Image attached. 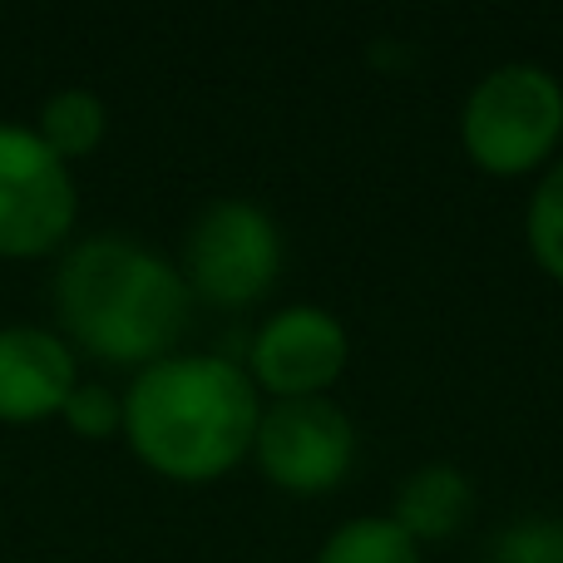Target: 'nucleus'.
<instances>
[{
  "label": "nucleus",
  "instance_id": "1",
  "mask_svg": "<svg viewBox=\"0 0 563 563\" xmlns=\"http://www.w3.org/2000/svg\"><path fill=\"white\" fill-rule=\"evenodd\" d=\"M263 420L247 366L233 356H164L144 366L124 390V435L154 475L174 485L223 479L253 455Z\"/></svg>",
  "mask_w": 563,
  "mask_h": 563
},
{
  "label": "nucleus",
  "instance_id": "2",
  "mask_svg": "<svg viewBox=\"0 0 563 563\" xmlns=\"http://www.w3.org/2000/svg\"><path fill=\"white\" fill-rule=\"evenodd\" d=\"M65 341L109 366H154L188 331L194 291L184 273L129 233H95L65 247L55 267Z\"/></svg>",
  "mask_w": 563,
  "mask_h": 563
},
{
  "label": "nucleus",
  "instance_id": "3",
  "mask_svg": "<svg viewBox=\"0 0 563 563\" xmlns=\"http://www.w3.org/2000/svg\"><path fill=\"white\" fill-rule=\"evenodd\" d=\"M465 158L489 178L544 174L563 144V85L554 69L509 59L475 79L460 109Z\"/></svg>",
  "mask_w": 563,
  "mask_h": 563
},
{
  "label": "nucleus",
  "instance_id": "4",
  "mask_svg": "<svg viewBox=\"0 0 563 563\" xmlns=\"http://www.w3.org/2000/svg\"><path fill=\"white\" fill-rule=\"evenodd\" d=\"M178 273L208 307H253L282 277V228L247 198H218L188 228Z\"/></svg>",
  "mask_w": 563,
  "mask_h": 563
},
{
  "label": "nucleus",
  "instance_id": "5",
  "mask_svg": "<svg viewBox=\"0 0 563 563\" xmlns=\"http://www.w3.org/2000/svg\"><path fill=\"white\" fill-rule=\"evenodd\" d=\"M69 164L25 124H0V257H40L75 233Z\"/></svg>",
  "mask_w": 563,
  "mask_h": 563
},
{
  "label": "nucleus",
  "instance_id": "6",
  "mask_svg": "<svg viewBox=\"0 0 563 563\" xmlns=\"http://www.w3.org/2000/svg\"><path fill=\"white\" fill-rule=\"evenodd\" d=\"M253 455L267 485L287 495H327L356 465V430L346 410L327 396L273 400L257 420Z\"/></svg>",
  "mask_w": 563,
  "mask_h": 563
},
{
  "label": "nucleus",
  "instance_id": "7",
  "mask_svg": "<svg viewBox=\"0 0 563 563\" xmlns=\"http://www.w3.org/2000/svg\"><path fill=\"white\" fill-rule=\"evenodd\" d=\"M351 361V336L327 307L291 301L257 327L247 351V376L273 400L327 396Z\"/></svg>",
  "mask_w": 563,
  "mask_h": 563
},
{
  "label": "nucleus",
  "instance_id": "8",
  "mask_svg": "<svg viewBox=\"0 0 563 563\" xmlns=\"http://www.w3.org/2000/svg\"><path fill=\"white\" fill-rule=\"evenodd\" d=\"M79 371L75 346L49 327H0V420H45L59 416L75 396Z\"/></svg>",
  "mask_w": 563,
  "mask_h": 563
},
{
  "label": "nucleus",
  "instance_id": "9",
  "mask_svg": "<svg viewBox=\"0 0 563 563\" xmlns=\"http://www.w3.org/2000/svg\"><path fill=\"white\" fill-rule=\"evenodd\" d=\"M470 515H475V485L455 465H420L416 475L400 479L396 505H390V519L416 544H435V539L460 534L470 525Z\"/></svg>",
  "mask_w": 563,
  "mask_h": 563
},
{
  "label": "nucleus",
  "instance_id": "10",
  "mask_svg": "<svg viewBox=\"0 0 563 563\" xmlns=\"http://www.w3.org/2000/svg\"><path fill=\"white\" fill-rule=\"evenodd\" d=\"M35 134L69 164V158H85L104 144L109 109L95 89H79V85L55 89V95L45 99V109H40V119H35Z\"/></svg>",
  "mask_w": 563,
  "mask_h": 563
},
{
  "label": "nucleus",
  "instance_id": "11",
  "mask_svg": "<svg viewBox=\"0 0 563 563\" xmlns=\"http://www.w3.org/2000/svg\"><path fill=\"white\" fill-rule=\"evenodd\" d=\"M317 563H420V544L390 515H361L321 539Z\"/></svg>",
  "mask_w": 563,
  "mask_h": 563
},
{
  "label": "nucleus",
  "instance_id": "12",
  "mask_svg": "<svg viewBox=\"0 0 563 563\" xmlns=\"http://www.w3.org/2000/svg\"><path fill=\"white\" fill-rule=\"evenodd\" d=\"M525 238H529V257L563 287V158H554L539 174L525 213Z\"/></svg>",
  "mask_w": 563,
  "mask_h": 563
},
{
  "label": "nucleus",
  "instance_id": "13",
  "mask_svg": "<svg viewBox=\"0 0 563 563\" xmlns=\"http://www.w3.org/2000/svg\"><path fill=\"white\" fill-rule=\"evenodd\" d=\"M485 563H563V519H519L499 529Z\"/></svg>",
  "mask_w": 563,
  "mask_h": 563
},
{
  "label": "nucleus",
  "instance_id": "14",
  "mask_svg": "<svg viewBox=\"0 0 563 563\" xmlns=\"http://www.w3.org/2000/svg\"><path fill=\"white\" fill-rule=\"evenodd\" d=\"M59 416L69 420V430L85 440H109L114 430H124V396H114L109 386H99V380H79L75 396L65 400V410Z\"/></svg>",
  "mask_w": 563,
  "mask_h": 563
}]
</instances>
